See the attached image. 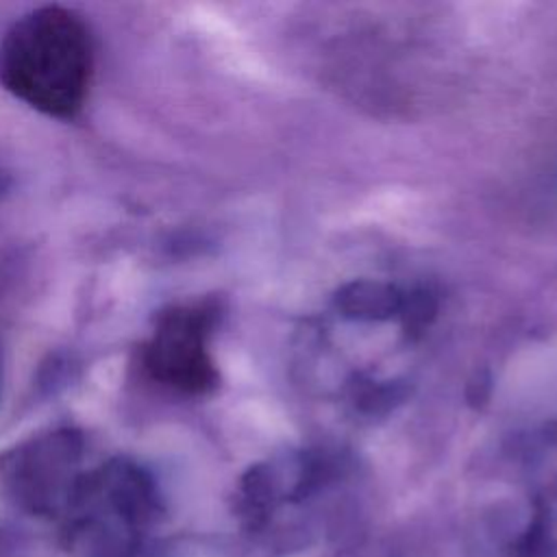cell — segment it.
Returning <instances> with one entry per match:
<instances>
[{"mask_svg":"<svg viewBox=\"0 0 557 557\" xmlns=\"http://www.w3.org/2000/svg\"><path fill=\"white\" fill-rule=\"evenodd\" d=\"M215 318L218 309L209 300L163 309L139 348L144 376L159 387L187 396L209 392L218 381L207 348Z\"/></svg>","mask_w":557,"mask_h":557,"instance_id":"2","label":"cell"},{"mask_svg":"<svg viewBox=\"0 0 557 557\" xmlns=\"http://www.w3.org/2000/svg\"><path fill=\"white\" fill-rule=\"evenodd\" d=\"M398 313L403 315V322L407 329H411V331L422 329L424 324L431 322V318L435 313V302L426 292H416L407 300L403 298Z\"/></svg>","mask_w":557,"mask_h":557,"instance_id":"4","label":"cell"},{"mask_svg":"<svg viewBox=\"0 0 557 557\" xmlns=\"http://www.w3.org/2000/svg\"><path fill=\"white\" fill-rule=\"evenodd\" d=\"M94 37L67 7L46 4L15 20L0 39V85L30 109L70 120L94 81Z\"/></svg>","mask_w":557,"mask_h":557,"instance_id":"1","label":"cell"},{"mask_svg":"<svg viewBox=\"0 0 557 557\" xmlns=\"http://www.w3.org/2000/svg\"><path fill=\"white\" fill-rule=\"evenodd\" d=\"M0 370H2V361H0Z\"/></svg>","mask_w":557,"mask_h":557,"instance_id":"6","label":"cell"},{"mask_svg":"<svg viewBox=\"0 0 557 557\" xmlns=\"http://www.w3.org/2000/svg\"><path fill=\"white\" fill-rule=\"evenodd\" d=\"M403 296L396 287L379 281H352L335 296V307L357 320H385L400 311Z\"/></svg>","mask_w":557,"mask_h":557,"instance_id":"3","label":"cell"},{"mask_svg":"<svg viewBox=\"0 0 557 557\" xmlns=\"http://www.w3.org/2000/svg\"><path fill=\"white\" fill-rule=\"evenodd\" d=\"M7 189V174L0 172V194Z\"/></svg>","mask_w":557,"mask_h":557,"instance_id":"5","label":"cell"}]
</instances>
